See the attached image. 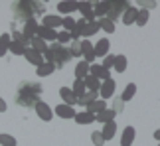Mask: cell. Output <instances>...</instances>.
Returning <instances> with one entry per match:
<instances>
[{
	"label": "cell",
	"instance_id": "cell-1",
	"mask_svg": "<svg viewBox=\"0 0 160 146\" xmlns=\"http://www.w3.org/2000/svg\"><path fill=\"white\" fill-rule=\"evenodd\" d=\"M44 87L36 81H22L16 89V103L22 107H36Z\"/></svg>",
	"mask_w": 160,
	"mask_h": 146
},
{
	"label": "cell",
	"instance_id": "cell-2",
	"mask_svg": "<svg viewBox=\"0 0 160 146\" xmlns=\"http://www.w3.org/2000/svg\"><path fill=\"white\" fill-rule=\"evenodd\" d=\"M12 10H14V18L22 22L32 20L36 14H44L46 12V4L38 2V0H20V2L12 4Z\"/></svg>",
	"mask_w": 160,
	"mask_h": 146
},
{
	"label": "cell",
	"instance_id": "cell-3",
	"mask_svg": "<svg viewBox=\"0 0 160 146\" xmlns=\"http://www.w3.org/2000/svg\"><path fill=\"white\" fill-rule=\"evenodd\" d=\"M71 59V53H69V47L58 44V41H53V44L48 46V51L44 53V61H50L53 63L55 67H63V65Z\"/></svg>",
	"mask_w": 160,
	"mask_h": 146
},
{
	"label": "cell",
	"instance_id": "cell-4",
	"mask_svg": "<svg viewBox=\"0 0 160 146\" xmlns=\"http://www.w3.org/2000/svg\"><path fill=\"white\" fill-rule=\"evenodd\" d=\"M131 8V2H127V0H109L107 2V16L111 22L119 20V18L125 14V12Z\"/></svg>",
	"mask_w": 160,
	"mask_h": 146
},
{
	"label": "cell",
	"instance_id": "cell-5",
	"mask_svg": "<svg viewBox=\"0 0 160 146\" xmlns=\"http://www.w3.org/2000/svg\"><path fill=\"white\" fill-rule=\"evenodd\" d=\"M75 30L79 32L81 38L87 40V38H91V36H95L101 28H99V24H97V22H87V20H83V18H81V20L75 22Z\"/></svg>",
	"mask_w": 160,
	"mask_h": 146
},
{
	"label": "cell",
	"instance_id": "cell-6",
	"mask_svg": "<svg viewBox=\"0 0 160 146\" xmlns=\"http://www.w3.org/2000/svg\"><path fill=\"white\" fill-rule=\"evenodd\" d=\"M34 109H36V114H38V117H40L42 120H46V123H50V120L53 119V111L50 109V105H48V103L38 101Z\"/></svg>",
	"mask_w": 160,
	"mask_h": 146
},
{
	"label": "cell",
	"instance_id": "cell-7",
	"mask_svg": "<svg viewBox=\"0 0 160 146\" xmlns=\"http://www.w3.org/2000/svg\"><path fill=\"white\" fill-rule=\"evenodd\" d=\"M115 89H117L115 79H107V81H103V83H101V89H99L101 99H103V101H107L109 97H113V95H115Z\"/></svg>",
	"mask_w": 160,
	"mask_h": 146
},
{
	"label": "cell",
	"instance_id": "cell-8",
	"mask_svg": "<svg viewBox=\"0 0 160 146\" xmlns=\"http://www.w3.org/2000/svg\"><path fill=\"white\" fill-rule=\"evenodd\" d=\"M81 57H85L83 61H87L89 65H93L95 61V53H93V44L89 40H81Z\"/></svg>",
	"mask_w": 160,
	"mask_h": 146
},
{
	"label": "cell",
	"instance_id": "cell-9",
	"mask_svg": "<svg viewBox=\"0 0 160 146\" xmlns=\"http://www.w3.org/2000/svg\"><path fill=\"white\" fill-rule=\"evenodd\" d=\"M36 36L38 38H42L48 44V41H53L58 40V30H52V28H46V26H38V32H36Z\"/></svg>",
	"mask_w": 160,
	"mask_h": 146
},
{
	"label": "cell",
	"instance_id": "cell-10",
	"mask_svg": "<svg viewBox=\"0 0 160 146\" xmlns=\"http://www.w3.org/2000/svg\"><path fill=\"white\" fill-rule=\"evenodd\" d=\"M61 22H63V18L58 16V14H44V18H42V24H40V26H46V28L55 30V28H59V26H61Z\"/></svg>",
	"mask_w": 160,
	"mask_h": 146
},
{
	"label": "cell",
	"instance_id": "cell-11",
	"mask_svg": "<svg viewBox=\"0 0 160 146\" xmlns=\"http://www.w3.org/2000/svg\"><path fill=\"white\" fill-rule=\"evenodd\" d=\"M77 10L81 12L83 20H87V22H95V14H93V4H91V2H77Z\"/></svg>",
	"mask_w": 160,
	"mask_h": 146
},
{
	"label": "cell",
	"instance_id": "cell-12",
	"mask_svg": "<svg viewBox=\"0 0 160 146\" xmlns=\"http://www.w3.org/2000/svg\"><path fill=\"white\" fill-rule=\"evenodd\" d=\"M38 26H40V24L36 22L34 18H32V20H28V22H24V30H22V36H24V38H26V40L30 41L32 38H36V32H38Z\"/></svg>",
	"mask_w": 160,
	"mask_h": 146
},
{
	"label": "cell",
	"instance_id": "cell-13",
	"mask_svg": "<svg viewBox=\"0 0 160 146\" xmlns=\"http://www.w3.org/2000/svg\"><path fill=\"white\" fill-rule=\"evenodd\" d=\"M109 50H111V41L109 40H99L97 44L93 46V53H95V57H105L107 53H109Z\"/></svg>",
	"mask_w": 160,
	"mask_h": 146
},
{
	"label": "cell",
	"instance_id": "cell-14",
	"mask_svg": "<svg viewBox=\"0 0 160 146\" xmlns=\"http://www.w3.org/2000/svg\"><path fill=\"white\" fill-rule=\"evenodd\" d=\"M55 114H58L59 119H75V109L69 107V105H65V103H61V105L55 107Z\"/></svg>",
	"mask_w": 160,
	"mask_h": 146
},
{
	"label": "cell",
	"instance_id": "cell-15",
	"mask_svg": "<svg viewBox=\"0 0 160 146\" xmlns=\"http://www.w3.org/2000/svg\"><path fill=\"white\" fill-rule=\"evenodd\" d=\"M134 136H137L134 126H125V130H122V134H121V146H132Z\"/></svg>",
	"mask_w": 160,
	"mask_h": 146
},
{
	"label": "cell",
	"instance_id": "cell-16",
	"mask_svg": "<svg viewBox=\"0 0 160 146\" xmlns=\"http://www.w3.org/2000/svg\"><path fill=\"white\" fill-rule=\"evenodd\" d=\"M24 57H26L32 65H36V67H40V65L44 63V56H42V53H38V51H34L32 47H26V51H24Z\"/></svg>",
	"mask_w": 160,
	"mask_h": 146
},
{
	"label": "cell",
	"instance_id": "cell-17",
	"mask_svg": "<svg viewBox=\"0 0 160 146\" xmlns=\"http://www.w3.org/2000/svg\"><path fill=\"white\" fill-rule=\"evenodd\" d=\"M89 75H93V77H97L99 81H107V79H111V75H109V71L103 67V65H97V63H93L89 67Z\"/></svg>",
	"mask_w": 160,
	"mask_h": 146
},
{
	"label": "cell",
	"instance_id": "cell-18",
	"mask_svg": "<svg viewBox=\"0 0 160 146\" xmlns=\"http://www.w3.org/2000/svg\"><path fill=\"white\" fill-rule=\"evenodd\" d=\"M59 97H61V101H63L65 105H69V107L77 105V97L73 95V91H71L69 87H61V89H59Z\"/></svg>",
	"mask_w": 160,
	"mask_h": 146
},
{
	"label": "cell",
	"instance_id": "cell-19",
	"mask_svg": "<svg viewBox=\"0 0 160 146\" xmlns=\"http://www.w3.org/2000/svg\"><path fill=\"white\" fill-rule=\"evenodd\" d=\"M101 134H103V138H105V140H111V138L117 134V123H115V120H111V123H105V124H103Z\"/></svg>",
	"mask_w": 160,
	"mask_h": 146
},
{
	"label": "cell",
	"instance_id": "cell-20",
	"mask_svg": "<svg viewBox=\"0 0 160 146\" xmlns=\"http://www.w3.org/2000/svg\"><path fill=\"white\" fill-rule=\"evenodd\" d=\"M83 83H85V89L87 91H93V93H99V89H101V81L97 77L93 75H87L83 79Z\"/></svg>",
	"mask_w": 160,
	"mask_h": 146
},
{
	"label": "cell",
	"instance_id": "cell-21",
	"mask_svg": "<svg viewBox=\"0 0 160 146\" xmlns=\"http://www.w3.org/2000/svg\"><path fill=\"white\" fill-rule=\"evenodd\" d=\"M115 117H117V113L113 111V109H105V111H101L99 114H95V120L97 123H111V120H115Z\"/></svg>",
	"mask_w": 160,
	"mask_h": 146
},
{
	"label": "cell",
	"instance_id": "cell-22",
	"mask_svg": "<svg viewBox=\"0 0 160 146\" xmlns=\"http://www.w3.org/2000/svg\"><path fill=\"white\" fill-rule=\"evenodd\" d=\"M30 47H32L34 51H38V53H42V56H44V53L48 51V44L42 38H38V36H36V38H32L30 40Z\"/></svg>",
	"mask_w": 160,
	"mask_h": 146
},
{
	"label": "cell",
	"instance_id": "cell-23",
	"mask_svg": "<svg viewBox=\"0 0 160 146\" xmlns=\"http://www.w3.org/2000/svg\"><path fill=\"white\" fill-rule=\"evenodd\" d=\"M105 109H107V101L97 99V101L91 103V105H87V113H91V114H99L101 111H105Z\"/></svg>",
	"mask_w": 160,
	"mask_h": 146
},
{
	"label": "cell",
	"instance_id": "cell-24",
	"mask_svg": "<svg viewBox=\"0 0 160 146\" xmlns=\"http://www.w3.org/2000/svg\"><path fill=\"white\" fill-rule=\"evenodd\" d=\"M97 95H99V93H93V91H85L81 97H77V105H83V107L91 105L93 101H97Z\"/></svg>",
	"mask_w": 160,
	"mask_h": 146
},
{
	"label": "cell",
	"instance_id": "cell-25",
	"mask_svg": "<svg viewBox=\"0 0 160 146\" xmlns=\"http://www.w3.org/2000/svg\"><path fill=\"white\" fill-rule=\"evenodd\" d=\"M89 67H91V65L87 61H79L75 65V79H81V81H83V79L89 75Z\"/></svg>",
	"mask_w": 160,
	"mask_h": 146
},
{
	"label": "cell",
	"instance_id": "cell-26",
	"mask_svg": "<svg viewBox=\"0 0 160 146\" xmlns=\"http://www.w3.org/2000/svg\"><path fill=\"white\" fill-rule=\"evenodd\" d=\"M75 123H77V124H91V123H95V114H91V113H87V111L75 113Z\"/></svg>",
	"mask_w": 160,
	"mask_h": 146
},
{
	"label": "cell",
	"instance_id": "cell-27",
	"mask_svg": "<svg viewBox=\"0 0 160 146\" xmlns=\"http://www.w3.org/2000/svg\"><path fill=\"white\" fill-rule=\"evenodd\" d=\"M26 44H22V41H16V40H10V50L14 56H24V51H26Z\"/></svg>",
	"mask_w": 160,
	"mask_h": 146
},
{
	"label": "cell",
	"instance_id": "cell-28",
	"mask_svg": "<svg viewBox=\"0 0 160 146\" xmlns=\"http://www.w3.org/2000/svg\"><path fill=\"white\" fill-rule=\"evenodd\" d=\"M148 18H150V12L144 10V8H140V10L137 12V20H134V24L142 28V26H146V24H148Z\"/></svg>",
	"mask_w": 160,
	"mask_h": 146
},
{
	"label": "cell",
	"instance_id": "cell-29",
	"mask_svg": "<svg viewBox=\"0 0 160 146\" xmlns=\"http://www.w3.org/2000/svg\"><path fill=\"white\" fill-rule=\"evenodd\" d=\"M53 71H55V65L50 63V61H44V63L38 67V71H36V73H38L40 77H48V75H52Z\"/></svg>",
	"mask_w": 160,
	"mask_h": 146
},
{
	"label": "cell",
	"instance_id": "cell-30",
	"mask_svg": "<svg viewBox=\"0 0 160 146\" xmlns=\"http://www.w3.org/2000/svg\"><path fill=\"white\" fill-rule=\"evenodd\" d=\"M134 95H137V85H134V83H128L127 87H125V91H122L121 99H122V103H125V101H131Z\"/></svg>",
	"mask_w": 160,
	"mask_h": 146
},
{
	"label": "cell",
	"instance_id": "cell-31",
	"mask_svg": "<svg viewBox=\"0 0 160 146\" xmlns=\"http://www.w3.org/2000/svg\"><path fill=\"white\" fill-rule=\"evenodd\" d=\"M137 12H138V10L134 8V6H131V8H128L125 14L121 16V18H122V22H125L127 26H128V24H134V20H137Z\"/></svg>",
	"mask_w": 160,
	"mask_h": 146
},
{
	"label": "cell",
	"instance_id": "cell-32",
	"mask_svg": "<svg viewBox=\"0 0 160 146\" xmlns=\"http://www.w3.org/2000/svg\"><path fill=\"white\" fill-rule=\"evenodd\" d=\"M10 50V34H2L0 36V57L6 56Z\"/></svg>",
	"mask_w": 160,
	"mask_h": 146
},
{
	"label": "cell",
	"instance_id": "cell-33",
	"mask_svg": "<svg viewBox=\"0 0 160 146\" xmlns=\"http://www.w3.org/2000/svg\"><path fill=\"white\" fill-rule=\"evenodd\" d=\"M58 10L61 12V14H71V12L77 10V2H59Z\"/></svg>",
	"mask_w": 160,
	"mask_h": 146
},
{
	"label": "cell",
	"instance_id": "cell-34",
	"mask_svg": "<svg viewBox=\"0 0 160 146\" xmlns=\"http://www.w3.org/2000/svg\"><path fill=\"white\" fill-rule=\"evenodd\" d=\"M127 65H128V61H127V57L125 56H115V71H119V73H125V69H127Z\"/></svg>",
	"mask_w": 160,
	"mask_h": 146
},
{
	"label": "cell",
	"instance_id": "cell-35",
	"mask_svg": "<svg viewBox=\"0 0 160 146\" xmlns=\"http://www.w3.org/2000/svg\"><path fill=\"white\" fill-rule=\"evenodd\" d=\"M97 24H99V28H101V30H105L107 34H115V22H111L109 18H101V20L97 22Z\"/></svg>",
	"mask_w": 160,
	"mask_h": 146
},
{
	"label": "cell",
	"instance_id": "cell-36",
	"mask_svg": "<svg viewBox=\"0 0 160 146\" xmlns=\"http://www.w3.org/2000/svg\"><path fill=\"white\" fill-rule=\"evenodd\" d=\"M93 14L99 16V18H105L107 16V2H95L93 4Z\"/></svg>",
	"mask_w": 160,
	"mask_h": 146
},
{
	"label": "cell",
	"instance_id": "cell-37",
	"mask_svg": "<svg viewBox=\"0 0 160 146\" xmlns=\"http://www.w3.org/2000/svg\"><path fill=\"white\" fill-rule=\"evenodd\" d=\"M71 91H73V95H75V97H81V95H83L87 89H85V83L81 81V79H75V83H73Z\"/></svg>",
	"mask_w": 160,
	"mask_h": 146
},
{
	"label": "cell",
	"instance_id": "cell-38",
	"mask_svg": "<svg viewBox=\"0 0 160 146\" xmlns=\"http://www.w3.org/2000/svg\"><path fill=\"white\" fill-rule=\"evenodd\" d=\"M69 53H71V57H81V40H79V41H71Z\"/></svg>",
	"mask_w": 160,
	"mask_h": 146
},
{
	"label": "cell",
	"instance_id": "cell-39",
	"mask_svg": "<svg viewBox=\"0 0 160 146\" xmlns=\"http://www.w3.org/2000/svg\"><path fill=\"white\" fill-rule=\"evenodd\" d=\"M61 26H63V30H65V32H73V30H75V20H73V18L71 16H65L63 18V22H61Z\"/></svg>",
	"mask_w": 160,
	"mask_h": 146
},
{
	"label": "cell",
	"instance_id": "cell-40",
	"mask_svg": "<svg viewBox=\"0 0 160 146\" xmlns=\"http://www.w3.org/2000/svg\"><path fill=\"white\" fill-rule=\"evenodd\" d=\"M0 146H18L12 134H0Z\"/></svg>",
	"mask_w": 160,
	"mask_h": 146
},
{
	"label": "cell",
	"instance_id": "cell-41",
	"mask_svg": "<svg viewBox=\"0 0 160 146\" xmlns=\"http://www.w3.org/2000/svg\"><path fill=\"white\" fill-rule=\"evenodd\" d=\"M55 41L63 46V44H67V41H71V34L65 32V30H61V32H58V40H55Z\"/></svg>",
	"mask_w": 160,
	"mask_h": 146
},
{
	"label": "cell",
	"instance_id": "cell-42",
	"mask_svg": "<svg viewBox=\"0 0 160 146\" xmlns=\"http://www.w3.org/2000/svg\"><path fill=\"white\" fill-rule=\"evenodd\" d=\"M101 65H103V67H105V69L109 71V69L115 65V56H113V53H107V56L103 57V63H101Z\"/></svg>",
	"mask_w": 160,
	"mask_h": 146
},
{
	"label": "cell",
	"instance_id": "cell-43",
	"mask_svg": "<svg viewBox=\"0 0 160 146\" xmlns=\"http://www.w3.org/2000/svg\"><path fill=\"white\" fill-rule=\"evenodd\" d=\"M91 140H93V144H95V146H103V144H105V138H103L101 130H95L93 134H91Z\"/></svg>",
	"mask_w": 160,
	"mask_h": 146
},
{
	"label": "cell",
	"instance_id": "cell-44",
	"mask_svg": "<svg viewBox=\"0 0 160 146\" xmlns=\"http://www.w3.org/2000/svg\"><path fill=\"white\" fill-rule=\"evenodd\" d=\"M113 111H115V113H121V111H122V99H117V101H115V109H113Z\"/></svg>",
	"mask_w": 160,
	"mask_h": 146
},
{
	"label": "cell",
	"instance_id": "cell-45",
	"mask_svg": "<svg viewBox=\"0 0 160 146\" xmlns=\"http://www.w3.org/2000/svg\"><path fill=\"white\" fill-rule=\"evenodd\" d=\"M6 109H8V107H6L4 99H2V97H0V113H6Z\"/></svg>",
	"mask_w": 160,
	"mask_h": 146
},
{
	"label": "cell",
	"instance_id": "cell-46",
	"mask_svg": "<svg viewBox=\"0 0 160 146\" xmlns=\"http://www.w3.org/2000/svg\"><path fill=\"white\" fill-rule=\"evenodd\" d=\"M154 138H156V140H160V129L154 130Z\"/></svg>",
	"mask_w": 160,
	"mask_h": 146
},
{
	"label": "cell",
	"instance_id": "cell-47",
	"mask_svg": "<svg viewBox=\"0 0 160 146\" xmlns=\"http://www.w3.org/2000/svg\"><path fill=\"white\" fill-rule=\"evenodd\" d=\"M158 146H160V144H158Z\"/></svg>",
	"mask_w": 160,
	"mask_h": 146
}]
</instances>
